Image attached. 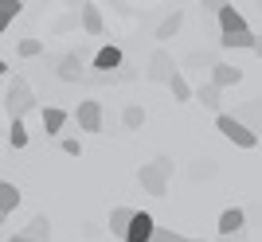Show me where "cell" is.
I'll list each match as a JSON object with an SVG mask.
<instances>
[{
  "instance_id": "6da1fadb",
  "label": "cell",
  "mask_w": 262,
  "mask_h": 242,
  "mask_svg": "<svg viewBox=\"0 0 262 242\" xmlns=\"http://www.w3.org/2000/svg\"><path fill=\"white\" fill-rule=\"evenodd\" d=\"M168 176H172V160L168 156H157L153 164H141V172H137L141 187L157 199H164V191H168Z\"/></svg>"
},
{
  "instance_id": "7a4b0ae2",
  "label": "cell",
  "mask_w": 262,
  "mask_h": 242,
  "mask_svg": "<svg viewBox=\"0 0 262 242\" xmlns=\"http://www.w3.org/2000/svg\"><path fill=\"white\" fill-rule=\"evenodd\" d=\"M215 129L223 133L231 144H239V149H254V144H258V133H254L243 117H235V113H219V117H215Z\"/></svg>"
},
{
  "instance_id": "3957f363",
  "label": "cell",
  "mask_w": 262,
  "mask_h": 242,
  "mask_svg": "<svg viewBox=\"0 0 262 242\" xmlns=\"http://www.w3.org/2000/svg\"><path fill=\"white\" fill-rule=\"evenodd\" d=\"M4 110H8V117H24V113L35 110V94L24 78H16V82L4 90Z\"/></svg>"
},
{
  "instance_id": "277c9868",
  "label": "cell",
  "mask_w": 262,
  "mask_h": 242,
  "mask_svg": "<svg viewBox=\"0 0 262 242\" xmlns=\"http://www.w3.org/2000/svg\"><path fill=\"white\" fill-rule=\"evenodd\" d=\"M75 121H78V129L82 133H102V102L86 98V102H78V110H75Z\"/></svg>"
},
{
  "instance_id": "5b68a950",
  "label": "cell",
  "mask_w": 262,
  "mask_h": 242,
  "mask_svg": "<svg viewBox=\"0 0 262 242\" xmlns=\"http://www.w3.org/2000/svg\"><path fill=\"white\" fill-rule=\"evenodd\" d=\"M153 231H157L153 215H149V211H133L129 231H125V238H121V242H153Z\"/></svg>"
},
{
  "instance_id": "8992f818",
  "label": "cell",
  "mask_w": 262,
  "mask_h": 242,
  "mask_svg": "<svg viewBox=\"0 0 262 242\" xmlns=\"http://www.w3.org/2000/svg\"><path fill=\"white\" fill-rule=\"evenodd\" d=\"M172 70H176L172 55H168L164 47H157L153 59H149V70H145V78H149V82H168V78H172Z\"/></svg>"
},
{
  "instance_id": "52a82bcc",
  "label": "cell",
  "mask_w": 262,
  "mask_h": 242,
  "mask_svg": "<svg viewBox=\"0 0 262 242\" xmlns=\"http://www.w3.org/2000/svg\"><path fill=\"white\" fill-rule=\"evenodd\" d=\"M254 39L258 35L251 28H239V32H219V47L223 51H254Z\"/></svg>"
},
{
  "instance_id": "ba28073f",
  "label": "cell",
  "mask_w": 262,
  "mask_h": 242,
  "mask_svg": "<svg viewBox=\"0 0 262 242\" xmlns=\"http://www.w3.org/2000/svg\"><path fill=\"white\" fill-rule=\"evenodd\" d=\"M211 82H215L219 90L239 86V82H243V70H239V66H231V63H215V66H211Z\"/></svg>"
},
{
  "instance_id": "9c48e42d",
  "label": "cell",
  "mask_w": 262,
  "mask_h": 242,
  "mask_svg": "<svg viewBox=\"0 0 262 242\" xmlns=\"http://www.w3.org/2000/svg\"><path fill=\"white\" fill-rule=\"evenodd\" d=\"M215 20H219V32H239V28H247L243 12L235 8V0H231V4H223V8L215 12Z\"/></svg>"
},
{
  "instance_id": "30bf717a",
  "label": "cell",
  "mask_w": 262,
  "mask_h": 242,
  "mask_svg": "<svg viewBox=\"0 0 262 242\" xmlns=\"http://www.w3.org/2000/svg\"><path fill=\"white\" fill-rule=\"evenodd\" d=\"M243 227H247V215H243V207H227L223 215H219V234H239Z\"/></svg>"
},
{
  "instance_id": "8fae6325",
  "label": "cell",
  "mask_w": 262,
  "mask_h": 242,
  "mask_svg": "<svg viewBox=\"0 0 262 242\" xmlns=\"http://www.w3.org/2000/svg\"><path fill=\"white\" fill-rule=\"evenodd\" d=\"M125 63V55H121V47H102L98 55H94V70H118V66Z\"/></svg>"
},
{
  "instance_id": "7c38bea8",
  "label": "cell",
  "mask_w": 262,
  "mask_h": 242,
  "mask_svg": "<svg viewBox=\"0 0 262 242\" xmlns=\"http://www.w3.org/2000/svg\"><path fill=\"white\" fill-rule=\"evenodd\" d=\"M59 78H63V82H82V78H86V70H82V55H67L63 63H59Z\"/></svg>"
},
{
  "instance_id": "4fadbf2b",
  "label": "cell",
  "mask_w": 262,
  "mask_h": 242,
  "mask_svg": "<svg viewBox=\"0 0 262 242\" xmlns=\"http://www.w3.org/2000/svg\"><path fill=\"white\" fill-rule=\"evenodd\" d=\"M20 234H28L32 242H51V223H47V215H35Z\"/></svg>"
},
{
  "instance_id": "5bb4252c",
  "label": "cell",
  "mask_w": 262,
  "mask_h": 242,
  "mask_svg": "<svg viewBox=\"0 0 262 242\" xmlns=\"http://www.w3.org/2000/svg\"><path fill=\"white\" fill-rule=\"evenodd\" d=\"M129 219H133V207H118L114 215H110V234H114V238H125Z\"/></svg>"
},
{
  "instance_id": "9a60e30c",
  "label": "cell",
  "mask_w": 262,
  "mask_h": 242,
  "mask_svg": "<svg viewBox=\"0 0 262 242\" xmlns=\"http://www.w3.org/2000/svg\"><path fill=\"white\" fill-rule=\"evenodd\" d=\"M63 125H67V110H59V106H47V110H43V129H47V137L63 133Z\"/></svg>"
},
{
  "instance_id": "2e32d148",
  "label": "cell",
  "mask_w": 262,
  "mask_h": 242,
  "mask_svg": "<svg viewBox=\"0 0 262 242\" xmlns=\"http://www.w3.org/2000/svg\"><path fill=\"white\" fill-rule=\"evenodd\" d=\"M180 23H184V12L172 8V12H168V16L161 20V28H157V39H172V35L180 32Z\"/></svg>"
},
{
  "instance_id": "e0dca14e",
  "label": "cell",
  "mask_w": 262,
  "mask_h": 242,
  "mask_svg": "<svg viewBox=\"0 0 262 242\" xmlns=\"http://www.w3.org/2000/svg\"><path fill=\"white\" fill-rule=\"evenodd\" d=\"M164 86L172 90V98H176V102H192V98H196V90L184 82V75H180V70H172V78H168Z\"/></svg>"
},
{
  "instance_id": "ac0fdd59",
  "label": "cell",
  "mask_w": 262,
  "mask_h": 242,
  "mask_svg": "<svg viewBox=\"0 0 262 242\" xmlns=\"http://www.w3.org/2000/svg\"><path fill=\"white\" fill-rule=\"evenodd\" d=\"M235 117H243V121H247V125H251L254 133H258V129H262V98L247 102V106H243V110L235 113Z\"/></svg>"
},
{
  "instance_id": "d6986e66",
  "label": "cell",
  "mask_w": 262,
  "mask_h": 242,
  "mask_svg": "<svg viewBox=\"0 0 262 242\" xmlns=\"http://www.w3.org/2000/svg\"><path fill=\"white\" fill-rule=\"evenodd\" d=\"M20 8H24V0H0V35L8 32V23L20 16Z\"/></svg>"
},
{
  "instance_id": "ffe728a7",
  "label": "cell",
  "mask_w": 262,
  "mask_h": 242,
  "mask_svg": "<svg viewBox=\"0 0 262 242\" xmlns=\"http://www.w3.org/2000/svg\"><path fill=\"white\" fill-rule=\"evenodd\" d=\"M16 207H20V187L0 180V211H16Z\"/></svg>"
},
{
  "instance_id": "44dd1931",
  "label": "cell",
  "mask_w": 262,
  "mask_h": 242,
  "mask_svg": "<svg viewBox=\"0 0 262 242\" xmlns=\"http://www.w3.org/2000/svg\"><path fill=\"white\" fill-rule=\"evenodd\" d=\"M82 28H86L90 35H102V12L94 8V4H82Z\"/></svg>"
},
{
  "instance_id": "7402d4cb",
  "label": "cell",
  "mask_w": 262,
  "mask_h": 242,
  "mask_svg": "<svg viewBox=\"0 0 262 242\" xmlns=\"http://www.w3.org/2000/svg\"><path fill=\"white\" fill-rule=\"evenodd\" d=\"M219 94H223V90H219L215 82H204V86L196 90V98L204 102V106H208V110H219Z\"/></svg>"
},
{
  "instance_id": "603a6c76",
  "label": "cell",
  "mask_w": 262,
  "mask_h": 242,
  "mask_svg": "<svg viewBox=\"0 0 262 242\" xmlns=\"http://www.w3.org/2000/svg\"><path fill=\"white\" fill-rule=\"evenodd\" d=\"M8 144H12V149H24V144H28V129H24V117H12Z\"/></svg>"
},
{
  "instance_id": "cb8c5ba5",
  "label": "cell",
  "mask_w": 262,
  "mask_h": 242,
  "mask_svg": "<svg viewBox=\"0 0 262 242\" xmlns=\"http://www.w3.org/2000/svg\"><path fill=\"white\" fill-rule=\"evenodd\" d=\"M121 125H125V129H141V125H145V110H141V106H125Z\"/></svg>"
},
{
  "instance_id": "d4e9b609",
  "label": "cell",
  "mask_w": 262,
  "mask_h": 242,
  "mask_svg": "<svg viewBox=\"0 0 262 242\" xmlns=\"http://www.w3.org/2000/svg\"><path fill=\"white\" fill-rule=\"evenodd\" d=\"M39 51H43V43H39V39H20V55H24V59H35Z\"/></svg>"
},
{
  "instance_id": "484cf974",
  "label": "cell",
  "mask_w": 262,
  "mask_h": 242,
  "mask_svg": "<svg viewBox=\"0 0 262 242\" xmlns=\"http://www.w3.org/2000/svg\"><path fill=\"white\" fill-rule=\"evenodd\" d=\"M153 242H184V234L168 231V227H157V231H153Z\"/></svg>"
},
{
  "instance_id": "4316f807",
  "label": "cell",
  "mask_w": 262,
  "mask_h": 242,
  "mask_svg": "<svg viewBox=\"0 0 262 242\" xmlns=\"http://www.w3.org/2000/svg\"><path fill=\"white\" fill-rule=\"evenodd\" d=\"M63 153L67 156H82V144H78L75 137H67V141H63Z\"/></svg>"
},
{
  "instance_id": "83f0119b",
  "label": "cell",
  "mask_w": 262,
  "mask_h": 242,
  "mask_svg": "<svg viewBox=\"0 0 262 242\" xmlns=\"http://www.w3.org/2000/svg\"><path fill=\"white\" fill-rule=\"evenodd\" d=\"M223 4H231V0H204V12H219Z\"/></svg>"
},
{
  "instance_id": "f1b7e54d",
  "label": "cell",
  "mask_w": 262,
  "mask_h": 242,
  "mask_svg": "<svg viewBox=\"0 0 262 242\" xmlns=\"http://www.w3.org/2000/svg\"><path fill=\"white\" fill-rule=\"evenodd\" d=\"M223 242H247V234H243V231L239 234H223Z\"/></svg>"
},
{
  "instance_id": "f546056e",
  "label": "cell",
  "mask_w": 262,
  "mask_h": 242,
  "mask_svg": "<svg viewBox=\"0 0 262 242\" xmlns=\"http://www.w3.org/2000/svg\"><path fill=\"white\" fill-rule=\"evenodd\" d=\"M254 55L262 59V35H258V39H254Z\"/></svg>"
},
{
  "instance_id": "4dcf8cb0",
  "label": "cell",
  "mask_w": 262,
  "mask_h": 242,
  "mask_svg": "<svg viewBox=\"0 0 262 242\" xmlns=\"http://www.w3.org/2000/svg\"><path fill=\"white\" fill-rule=\"evenodd\" d=\"M8 242H32V238H28V234H16V238H8Z\"/></svg>"
},
{
  "instance_id": "1f68e13d",
  "label": "cell",
  "mask_w": 262,
  "mask_h": 242,
  "mask_svg": "<svg viewBox=\"0 0 262 242\" xmlns=\"http://www.w3.org/2000/svg\"><path fill=\"white\" fill-rule=\"evenodd\" d=\"M4 219H8V211H0V227H4Z\"/></svg>"
},
{
  "instance_id": "d6a6232c",
  "label": "cell",
  "mask_w": 262,
  "mask_h": 242,
  "mask_svg": "<svg viewBox=\"0 0 262 242\" xmlns=\"http://www.w3.org/2000/svg\"><path fill=\"white\" fill-rule=\"evenodd\" d=\"M4 70H8V63H4V59H0V75H4Z\"/></svg>"
},
{
  "instance_id": "836d02e7",
  "label": "cell",
  "mask_w": 262,
  "mask_h": 242,
  "mask_svg": "<svg viewBox=\"0 0 262 242\" xmlns=\"http://www.w3.org/2000/svg\"><path fill=\"white\" fill-rule=\"evenodd\" d=\"M184 242H204V238H184Z\"/></svg>"
},
{
  "instance_id": "e575fe53",
  "label": "cell",
  "mask_w": 262,
  "mask_h": 242,
  "mask_svg": "<svg viewBox=\"0 0 262 242\" xmlns=\"http://www.w3.org/2000/svg\"><path fill=\"white\" fill-rule=\"evenodd\" d=\"M258 8H262V0H258Z\"/></svg>"
}]
</instances>
